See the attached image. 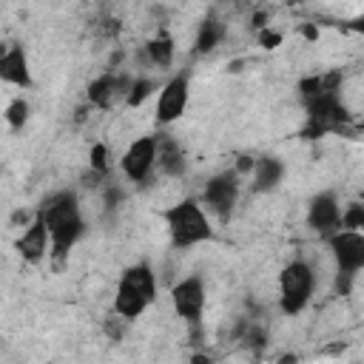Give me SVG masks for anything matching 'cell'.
<instances>
[{"instance_id":"6da1fadb","label":"cell","mask_w":364,"mask_h":364,"mask_svg":"<svg viewBox=\"0 0 364 364\" xmlns=\"http://www.w3.org/2000/svg\"><path fill=\"white\" fill-rule=\"evenodd\" d=\"M37 216L48 230V242H51L48 253L54 256V262H63L85 230V219H82V208L77 196L71 191L54 193L40 205Z\"/></svg>"},{"instance_id":"7a4b0ae2","label":"cell","mask_w":364,"mask_h":364,"mask_svg":"<svg viewBox=\"0 0 364 364\" xmlns=\"http://www.w3.org/2000/svg\"><path fill=\"white\" fill-rule=\"evenodd\" d=\"M162 219L168 225V233H171L173 247H179V250H188L193 245H202V242H208L213 236L208 210L199 205V199L185 196V199L173 202L171 208L162 210Z\"/></svg>"},{"instance_id":"3957f363","label":"cell","mask_w":364,"mask_h":364,"mask_svg":"<svg viewBox=\"0 0 364 364\" xmlns=\"http://www.w3.org/2000/svg\"><path fill=\"white\" fill-rule=\"evenodd\" d=\"M156 299V273L148 264H131L117 284L114 293V313L125 321L139 318L148 304H154Z\"/></svg>"},{"instance_id":"277c9868","label":"cell","mask_w":364,"mask_h":364,"mask_svg":"<svg viewBox=\"0 0 364 364\" xmlns=\"http://www.w3.org/2000/svg\"><path fill=\"white\" fill-rule=\"evenodd\" d=\"M316 290V270L307 259H293L279 273V304L287 316H296L307 307Z\"/></svg>"},{"instance_id":"5b68a950","label":"cell","mask_w":364,"mask_h":364,"mask_svg":"<svg viewBox=\"0 0 364 364\" xmlns=\"http://www.w3.org/2000/svg\"><path fill=\"white\" fill-rule=\"evenodd\" d=\"M330 259L336 264V276L355 279L364 267V236L361 230H336L327 236Z\"/></svg>"},{"instance_id":"8992f818","label":"cell","mask_w":364,"mask_h":364,"mask_svg":"<svg viewBox=\"0 0 364 364\" xmlns=\"http://www.w3.org/2000/svg\"><path fill=\"white\" fill-rule=\"evenodd\" d=\"M236 199H239V176H236L233 171H222V173H216V176H210V179L205 182L199 205H202L205 210H210V213L228 219V213L233 210Z\"/></svg>"},{"instance_id":"52a82bcc","label":"cell","mask_w":364,"mask_h":364,"mask_svg":"<svg viewBox=\"0 0 364 364\" xmlns=\"http://www.w3.org/2000/svg\"><path fill=\"white\" fill-rule=\"evenodd\" d=\"M171 304H173V313L182 321L196 324L202 318V310H205V284H202V279L199 276L179 279L171 287Z\"/></svg>"},{"instance_id":"ba28073f","label":"cell","mask_w":364,"mask_h":364,"mask_svg":"<svg viewBox=\"0 0 364 364\" xmlns=\"http://www.w3.org/2000/svg\"><path fill=\"white\" fill-rule=\"evenodd\" d=\"M131 82H134V77L108 71V74L97 77V80L88 85V102H91L94 108L111 111V108H117V105H122V102L128 100Z\"/></svg>"},{"instance_id":"9c48e42d","label":"cell","mask_w":364,"mask_h":364,"mask_svg":"<svg viewBox=\"0 0 364 364\" xmlns=\"http://www.w3.org/2000/svg\"><path fill=\"white\" fill-rule=\"evenodd\" d=\"M119 168L122 173L131 179V182H145L151 176V171L156 168V136H139L134 139L122 159H119Z\"/></svg>"},{"instance_id":"30bf717a","label":"cell","mask_w":364,"mask_h":364,"mask_svg":"<svg viewBox=\"0 0 364 364\" xmlns=\"http://www.w3.org/2000/svg\"><path fill=\"white\" fill-rule=\"evenodd\" d=\"M188 97H191V85H188V77L185 74H176L173 80H168L162 85L159 97H156V108H154L156 122L159 125L176 122L185 114V108H188Z\"/></svg>"},{"instance_id":"8fae6325","label":"cell","mask_w":364,"mask_h":364,"mask_svg":"<svg viewBox=\"0 0 364 364\" xmlns=\"http://www.w3.org/2000/svg\"><path fill=\"white\" fill-rule=\"evenodd\" d=\"M338 222H341V205L333 193H318L313 196L310 208H307V225L321 233V236H330L338 230Z\"/></svg>"},{"instance_id":"7c38bea8","label":"cell","mask_w":364,"mask_h":364,"mask_svg":"<svg viewBox=\"0 0 364 364\" xmlns=\"http://www.w3.org/2000/svg\"><path fill=\"white\" fill-rule=\"evenodd\" d=\"M0 80L11 82L17 88H28L31 85L26 51L20 46H14V43H0Z\"/></svg>"},{"instance_id":"4fadbf2b","label":"cell","mask_w":364,"mask_h":364,"mask_svg":"<svg viewBox=\"0 0 364 364\" xmlns=\"http://www.w3.org/2000/svg\"><path fill=\"white\" fill-rule=\"evenodd\" d=\"M17 253L23 256V262H28V264H37V262H43L46 256H48V250H51V242H48V230H46V225L40 222V216H34V222L20 233V239H17Z\"/></svg>"},{"instance_id":"5bb4252c","label":"cell","mask_w":364,"mask_h":364,"mask_svg":"<svg viewBox=\"0 0 364 364\" xmlns=\"http://www.w3.org/2000/svg\"><path fill=\"white\" fill-rule=\"evenodd\" d=\"M282 173H284V168H282V159H276V156H259L256 162H253V171H250V176H253V191L256 193H264V191H273L279 182H282Z\"/></svg>"},{"instance_id":"9a60e30c","label":"cell","mask_w":364,"mask_h":364,"mask_svg":"<svg viewBox=\"0 0 364 364\" xmlns=\"http://www.w3.org/2000/svg\"><path fill=\"white\" fill-rule=\"evenodd\" d=\"M156 168L165 173V176H176L182 173L185 168V156H182V148L168 139V136H156Z\"/></svg>"},{"instance_id":"2e32d148","label":"cell","mask_w":364,"mask_h":364,"mask_svg":"<svg viewBox=\"0 0 364 364\" xmlns=\"http://www.w3.org/2000/svg\"><path fill=\"white\" fill-rule=\"evenodd\" d=\"M222 37H225V23H219V20H213V17L202 20V23H199V31H196V40H193L196 54H210V51L222 43Z\"/></svg>"},{"instance_id":"e0dca14e","label":"cell","mask_w":364,"mask_h":364,"mask_svg":"<svg viewBox=\"0 0 364 364\" xmlns=\"http://www.w3.org/2000/svg\"><path fill=\"white\" fill-rule=\"evenodd\" d=\"M173 51H176V46H173V40H171L165 31H159L154 40H148V43H145L148 63H151V65H156V68H168V65L173 63Z\"/></svg>"},{"instance_id":"ac0fdd59","label":"cell","mask_w":364,"mask_h":364,"mask_svg":"<svg viewBox=\"0 0 364 364\" xmlns=\"http://www.w3.org/2000/svg\"><path fill=\"white\" fill-rule=\"evenodd\" d=\"M151 91H154V82H151L148 77H134V82H131V91H128V100H125V105H128V108H136V105H142V102L151 97Z\"/></svg>"},{"instance_id":"d6986e66","label":"cell","mask_w":364,"mask_h":364,"mask_svg":"<svg viewBox=\"0 0 364 364\" xmlns=\"http://www.w3.org/2000/svg\"><path fill=\"white\" fill-rule=\"evenodd\" d=\"M364 228V208L358 202L341 208V222H338V230H361Z\"/></svg>"},{"instance_id":"ffe728a7","label":"cell","mask_w":364,"mask_h":364,"mask_svg":"<svg viewBox=\"0 0 364 364\" xmlns=\"http://www.w3.org/2000/svg\"><path fill=\"white\" fill-rule=\"evenodd\" d=\"M26 119H28V102H26L23 97L11 100V102H9V108H6V122H9L11 128H23V125H26Z\"/></svg>"},{"instance_id":"44dd1931","label":"cell","mask_w":364,"mask_h":364,"mask_svg":"<svg viewBox=\"0 0 364 364\" xmlns=\"http://www.w3.org/2000/svg\"><path fill=\"white\" fill-rule=\"evenodd\" d=\"M91 168H94L97 173H105V171H108V148H105L102 142L91 148Z\"/></svg>"},{"instance_id":"7402d4cb","label":"cell","mask_w":364,"mask_h":364,"mask_svg":"<svg viewBox=\"0 0 364 364\" xmlns=\"http://www.w3.org/2000/svg\"><path fill=\"white\" fill-rule=\"evenodd\" d=\"M259 40H262V46H267V48H276V46L282 43V34H276V31H270V28H262Z\"/></svg>"}]
</instances>
